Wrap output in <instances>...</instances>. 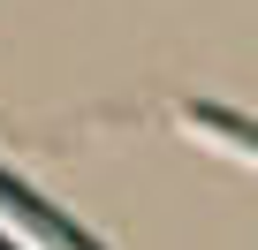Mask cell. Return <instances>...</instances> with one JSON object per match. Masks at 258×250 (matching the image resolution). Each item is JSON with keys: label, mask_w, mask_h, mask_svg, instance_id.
<instances>
[{"label": "cell", "mask_w": 258, "mask_h": 250, "mask_svg": "<svg viewBox=\"0 0 258 250\" xmlns=\"http://www.w3.org/2000/svg\"><path fill=\"white\" fill-rule=\"evenodd\" d=\"M0 212H8V220H23V227H31L46 250H99V242H91L76 220H61V212H53V205H46L31 182H16L8 167H0Z\"/></svg>", "instance_id": "obj_1"}, {"label": "cell", "mask_w": 258, "mask_h": 250, "mask_svg": "<svg viewBox=\"0 0 258 250\" xmlns=\"http://www.w3.org/2000/svg\"><path fill=\"white\" fill-rule=\"evenodd\" d=\"M182 114L198 121L205 137H220V144H235V152H250V159H258V121H243V114H228V106H205V99H190Z\"/></svg>", "instance_id": "obj_2"}, {"label": "cell", "mask_w": 258, "mask_h": 250, "mask_svg": "<svg viewBox=\"0 0 258 250\" xmlns=\"http://www.w3.org/2000/svg\"><path fill=\"white\" fill-rule=\"evenodd\" d=\"M0 250H8V242H0Z\"/></svg>", "instance_id": "obj_3"}]
</instances>
